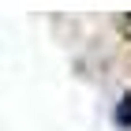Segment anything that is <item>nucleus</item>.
<instances>
[{"label": "nucleus", "mask_w": 131, "mask_h": 131, "mask_svg": "<svg viewBox=\"0 0 131 131\" xmlns=\"http://www.w3.org/2000/svg\"><path fill=\"white\" fill-rule=\"evenodd\" d=\"M116 124L131 131V94H124V97H120V105H116Z\"/></svg>", "instance_id": "obj_1"}, {"label": "nucleus", "mask_w": 131, "mask_h": 131, "mask_svg": "<svg viewBox=\"0 0 131 131\" xmlns=\"http://www.w3.org/2000/svg\"><path fill=\"white\" fill-rule=\"evenodd\" d=\"M124 23H127V26H131V15H124Z\"/></svg>", "instance_id": "obj_2"}]
</instances>
